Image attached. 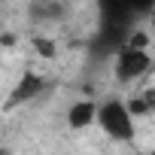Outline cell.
Segmentation results:
<instances>
[{"label":"cell","mask_w":155,"mask_h":155,"mask_svg":"<svg viewBox=\"0 0 155 155\" xmlns=\"http://www.w3.org/2000/svg\"><path fill=\"white\" fill-rule=\"evenodd\" d=\"M46 88V79L40 73H34V70H28V73H21V79L15 82V88L9 91V101H6V107H18V104H28V101H34L40 91Z\"/></svg>","instance_id":"5"},{"label":"cell","mask_w":155,"mask_h":155,"mask_svg":"<svg viewBox=\"0 0 155 155\" xmlns=\"http://www.w3.org/2000/svg\"><path fill=\"white\" fill-rule=\"evenodd\" d=\"M94 113H97V104L94 101H76L70 110H67V125L73 131H82L88 125H94Z\"/></svg>","instance_id":"6"},{"label":"cell","mask_w":155,"mask_h":155,"mask_svg":"<svg viewBox=\"0 0 155 155\" xmlns=\"http://www.w3.org/2000/svg\"><path fill=\"white\" fill-rule=\"evenodd\" d=\"M0 155H12V149L9 146H0Z\"/></svg>","instance_id":"7"},{"label":"cell","mask_w":155,"mask_h":155,"mask_svg":"<svg viewBox=\"0 0 155 155\" xmlns=\"http://www.w3.org/2000/svg\"><path fill=\"white\" fill-rule=\"evenodd\" d=\"M155 6V0H97V12H101V28L119 31L125 37L134 34V25L146 18Z\"/></svg>","instance_id":"1"},{"label":"cell","mask_w":155,"mask_h":155,"mask_svg":"<svg viewBox=\"0 0 155 155\" xmlns=\"http://www.w3.org/2000/svg\"><path fill=\"white\" fill-rule=\"evenodd\" d=\"M149 67H152V55H149V49H137V46H128V43H125V46L116 52V64H113V70H116V79H119L122 85L137 82L140 76L149 73Z\"/></svg>","instance_id":"3"},{"label":"cell","mask_w":155,"mask_h":155,"mask_svg":"<svg viewBox=\"0 0 155 155\" xmlns=\"http://www.w3.org/2000/svg\"><path fill=\"white\" fill-rule=\"evenodd\" d=\"M94 122H97L101 131H104L110 140H116V143H128V140H134V116L128 113L125 101H119V97H110V101L97 104Z\"/></svg>","instance_id":"2"},{"label":"cell","mask_w":155,"mask_h":155,"mask_svg":"<svg viewBox=\"0 0 155 155\" xmlns=\"http://www.w3.org/2000/svg\"><path fill=\"white\" fill-rule=\"evenodd\" d=\"M28 18L34 25H55L67 18V0H31Z\"/></svg>","instance_id":"4"}]
</instances>
